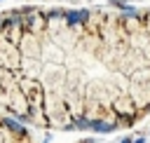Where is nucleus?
I'll list each match as a JSON object with an SVG mask.
<instances>
[{
    "label": "nucleus",
    "mask_w": 150,
    "mask_h": 143,
    "mask_svg": "<svg viewBox=\"0 0 150 143\" xmlns=\"http://www.w3.org/2000/svg\"><path fill=\"white\" fill-rule=\"evenodd\" d=\"M87 16H89V12H87V9H80V12H68V14H66V21H68V26H75V23L84 21Z\"/></svg>",
    "instance_id": "1"
},
{
    "label": "nucleus",
    "mask_w": 150,
    "mask_h": 143,
    "mask_svg": "<svg viewBox=\"0 0 150 143\" xmlns=\"http://www.w3.org/2000/svg\"><path fill=\"white\" fill-rule=\"evenodd\" d=\"M89 129H94V131H103V134H108V131L112 129V124H108V122H101V120H91V124H89Z\"/></svg>",
    "instance_id": "2"
},
{
    "label": "nucleus",
    "mask_w": 150,
    "mask_h": 143,
    "mask_svg": "<svg viewBox=\"0 0 150 143\" xmlns=\"http://www.w3.org/2000/svg\"><path fill=\"white\" fill-rule=\"evenodd\" d=\"M124 14H127V16H136L138 12H136V7H131V5H127V7H124Z\"/></svg>",
    "instance_id": "3"
},
{
    "label": "nucleus",
    "mask_w": 150,
    "mask_h": 143,
    "mask_svg": "<svg viewBox=\"0 0 150 143\" xmlns=\"http://www.w3.org/2000/svg\"><path fill=\"white\" fill-rule=\"evenodd\" d=\"M134 143H145V138H136V141H134Z\"/></svg>",
    "instance_id": "4"
},
{
    "label": "nucleus",
    "mask_w": 150,
    "mask_h": 143,
    "mask_svg": "<svg viewBox=\"0 0 150 143\" xmlns=\"http://www.w3.org/2000/svg\"><path fill=\"white\" fill-rule=\"evenodd\" d=\"M122 143H131V138H122Z\"/></svg>",
    "instance_id": "5"
},
{
    "label": "nucleus",
    "mask_w": 150,
    "mask_h": 143,
    "mask_svg": "<svg viewBox=\"0 0 150 143\" xmlns=\"http://www.w3.org/2000/svg\"><path fill=\"white\" fill-rule=\"evenodd\" d=\"M0 26H2V21H0Z\"/></svg>",
    "instance_id": "6"
}]
</instances>
